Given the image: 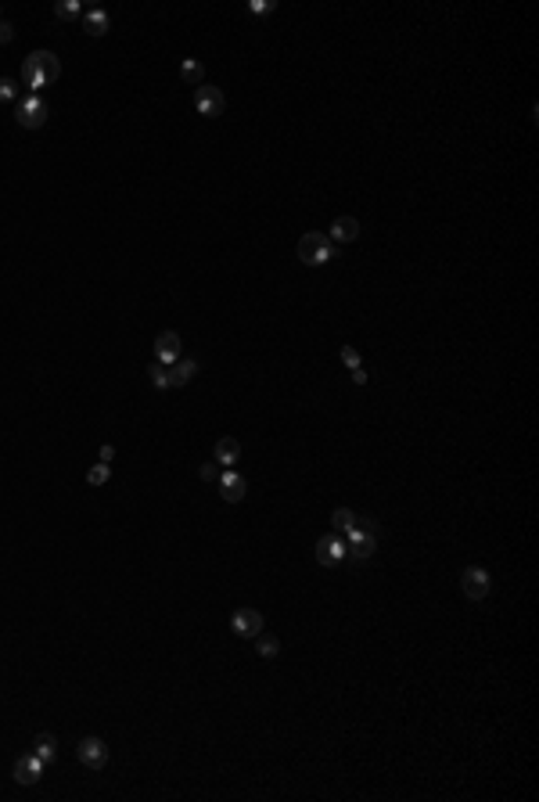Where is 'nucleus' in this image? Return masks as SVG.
Here are the masks:
<instances>
[{
  "mask_svg": "<svg viewBox=\"0 0 539 802\" xmlns=\"http://www.w3.org/2000/svg\"><path fill=\"white\" fill-rule=\"evenodd\" d=\"M58 76H61V61H58V54H51V51H33V54L22 61V83L29 87V94L51 87Z\"/></svg>",
  "mask_w": 539,
  "mask_h": 802,
  "instance_id": "obj_1",
  "label": "nucleus"
},
{
  "mask_svg": "<svg viewBox=\"0 0 539 802\" xmlns=\"http://www.w3.org/2000/svg\"><path fill=\"white\" fill-rule=\"evenodd\" d=\"M298 259H302L306 266H324V263L335 259V245H331L327 234L309 230V234L298 238Z\"/></svg>",
  "mask_w": 539,
  "mask_h": 802,
  "instance_id": "obj_2",
  "label": "nucleus"
},
{
  "mask_svg": "<svg viewBox=\"0 0 539 802\" xmlns=\"http://www.w3.org/2000/svg\"><path fill=\"white\" fill-rule=\"evenodd\" d=\"M47 101L40 98V94H29V98H22L19 105H14V119H19V127L22 130H40L43 122H47Z\"/></svg>",
  "mask_w": 539,
  "mask_h": 802,
  "instance_id": "obj_3",
  "label": "nucleus"
},
{
  "mask_svg": "<svg viewBox=\"0 0 539 802\" xmlns=\"http://www.w3.org/2000/svg\"><path fill=\"white\" fill-rule=\"evenodd\" d=\"M195 108H198V116H205V119H219V116H223V108H227L223 90L209 87V83L195 87Z\"/></svg>",
  "mask_w": 539,
  "mask_h": 802,
  "instance_id": "obj_4",
  "label": "nucleus"
},
{
  "mask_svg": "<svg viewBox=\"0 0 539 802\" xmlns=\"http://www.w3.org/2000/svg\"><path fill=\"white\" fill-rule=\"evenodd\" d=\"M461 590L468 601H485L489 590H493V579H489L485 569H478V565H471V569L461 572Z\"/></svg>",
  "mask_w": 539,
  "mask_h": 802,
  "instance_id": "obj_5",
  "label": "nucleus"
},
{
  "mask_svg": "<svg viewBox=\"0 0 539 802\" xmlns=\"http://www.w3.org/2000/svg\"><path fill=\"white\" fill-rule=\"evenodd\" d=\"M76 759L83 763L87 770H104V763H108V745L101 741V737H83V741L76 745Z\"/></svg>",
  "mask_w": 539,
  "mask_h": 802,
  "instance_id": "obj_6",
  "label": "nucleus"
},
{
  "mask_svg": "<svg viewBox=\"0 0 539 802\" xmlns=\"http://www.w3.org/2000/svg\"><path fill=\"white\" fill-rule=\"evenodd\" d=\"M230 626H234V633L237 637H245V640H256L259 633H263V616L256 608H237L234 616H230Z\"/></svg>",
  "mask_w": 539,
  "mask_h": 802,
  "instance_id": "obj_7",
  "label": "nucleus"
},
{
  "mask_svg": "<svg viewBox=\"0 0 539 802\" xmlns=\"http://www.w3.org/2000/svg\"><path fill=\"white\" fill-rule=\"evenodd\" d=\"M180 356H184V345H180V335H177V332H162V335L155 338V360H158L162 367H173Z\"/></svg>",
  "mask_w": 539,
  "mask_h": 802,
  "instance_id": "obj_8",
  "label": "nucleus"
},
{
  "mask_svg": "<svg viewBox=\"0 0 539 802\" xmlns=\"http://www.w3.org/2000/svg\"><path fill=\"white\" fill-rule=\"evenodd\" d=\"M316 561L335 569L338 561H345V540L342 537H320L316 540Z\"/></svg>",
  "mask_w": 539,
  "mask_h": 802,
  "instance_id": "obj_9",
  "label": "nucleus"
},
{
  "mask_svg": "<svg viewBox=\"0 0 539 802\" xmlns=\"http://www.w3.org/2000/svg\"><path fill=\"white\" fill-rule=\"evenodd\" d=\"M40 774H43V759L36 756V752H25V756L14 763V781L25 784V788H29V784H36Z\"/></svg>",
  "mask_w": 539,
  "mask_h": 802,
  "instance_id": "obj_10",
  "label": "nucleus"
},
{
  "mask_svg": "<svg viewBox=\"0 0 539 802\" xmlns=\"http://www.w3.org/2000/svg\"><path fill=\"white\" fill-rule=\"evenodd\" d=\"M245 490H248V482L237 475L234 468H227L223 475H219V497L227 500V504H237V500H245Z\"/></svg>",
  "mask_w": 539,
  "mask_h": 802,
  "instance_id": "obj_11",
  "label": "nucleus"
},
{
  "mask_svg": "<svg viewBox=\"0 0 539 802\" xmlns=\"http://www.w3.org/2000/svg\"><path fill=\"white\" fill-rule=\"evenodd\" d=\"M331 245H349V241H356L360 238V219L356 216H338L335 224H331Z\"/></svg>",
  "mask_w": 539,
  "mask_h": 802,
  "instance_id": "obj_12",
  "label": "nucleus"
},
{
  "mask_svg": "<svg viewBox=\"0 0 539 802\" xmlns=\"http://www.w3.org/2000/svg\"><path fill=\"white\" fill-rule=\"evenodd\" d=\"M212 461H216V464H223V468H234L237 461H241V443H237L234 435L216 439V446H212Z\"/></svg>",
  "mask_w": 539,
  "mask_h": 802,
  "instance_id": "obj_13",
  "label": "nucleus"
},
{
  "mask_svg": "<svg viewBox=\"0 0 539 802\" xmlns=\"http://www.w3.org/2000/svg\"><path fill=\"white\" fill-rule=\"evenodd\" d=\"M195 374H198V360H191V356H180L177 364L169 367V389L191 385V382H195Z\"/></svg>",
  "mask_w": 539,
  "mask_h": 802,
  "instance_id": "obj_14",
  "label": "nucleus"
},
{
  "mask_svg": "<svg viewBox=\"0 0 539 802\" xmlns=\"http://www.w3.org/2000/svg\"><path fill=\"white\" fill-rule=\"evenodd\" d=\"M108 11H101V8H90L87 14H83V33L87 36H104L108 33Z\"/></svg>",
  "mask_w": 539,
  "mask_h": 802,
  "instance_id": "obj_15",
  "label": "nucleus"
},
{
  "mask_svg": "<svg viewBox=\"0 0 539 802\" xmlns=\"http://www.w3.org/2000/svg\"><path fill=\"white\" fill-rule=\"evenodd\" d=\"M180 80H184L187 87H201V83H205V69H201V61L187 58L184 65H180Z\"/></svg>",
  "mask_w": 539,
  "mask_h": 802,
  "instance_id": "obj_16",
  "label": "nucleus"
},
{
  "mask_svg": "<svg viewBox=\"0 0 539 802\" xmlns=\"http://www.w3.org/2000/svg\"><path fill=\"white\" fill-rule=\"evenodd\" d=\"M33 752H36V756L43 759V766H47V763H54V759H58V741H54L51 734H40L36 741H33Z\"/></svg>",
  "mask_w": 539,
  "mask_h": 802,
  "instance_id": "obj_17",
  "label": "nucleus"
},
{
  "mask_svg": "<svg viewBox=\"0 0 539 802\" xmlns=\"http://www.w3.org/2000/svg\"><path fill=\"white\" fill-rule=\"evenodd\" d=\"M256 651H259V658L274 662V658L280 655V640H277V637H270V633H259V637H256Z\"/></svg>",
  "mask_w": 539,
  "mask_h": 802,
  "instance_id": "obj_18",
  "label": "nucleus"
},
{
  "mask_svg": "<svg viewBox=\"0 0 539 802\" xmlns=\"http://www.w3.org/2000/svg\"><path fill=\"white\" fill-rule=\"evenodd\" d=\"M331 525H335V529L342 532V537H345V532L356 525V511H349V508H335V511H331Z\"/></svg>",
  "mask_w": 539,
  "mask_h": 802,
  "instance_id": "obj_19",
  "label": "nucleus"
},
{
  "mask_svg": "<svg viewBox=\"0 0 539 802\" xmlns=\"http://www.w3.org/2000/svg\"><path fill=\"white\" fill-rule=\"evenodd\" d=\"M108 479H112V464H101V461H98V464L87 471V482H90V486H104Z\"/></svg>",
  "mask_w": 539,
  "mask_h": 802,
  "instance_id": "obj_20",
  "label": "nucleus"
},
{
  "mask_svg": "<svg viewBox=\"0 0 539 802\" xmlns=\"http://www.w3.org/2000/svg\"><path fill=\"white\" fill-rule=\"evenodd\" d=\"M148 378H151L155 389H169V367H162V364L155 360V364L148 367Z\"/></svg>",
  "mask_w": 539,
  "mask_h": 802,
  "instance_id": "obj_21",
  "label": "nucleus"
},
{
  "mask_svg": "<svg viewBox=\"0 0 539 802\" xmlns=\"http://www.w3.org/2000/svg\"><path fill=\"white\" fill-rule=\"evenodd\" d=\"M54 14H58L61 22L79 19V0H61V4H54Z\"/></svg>",
  "mask_w": 539,
  "mask_h": 802,
  "instance_id": "obj_22",
  "label": "nucleus"
},
{
  "mask_svg": "<svg viewBox=\"0 0 539 802\" xmlns=\"http://www.w3.org/2000/svg\"><path fill=\"white\" fill-rule=\"evenodd\" d=\"M14 94H19V83L0 76V101H14Z\"/></svg>",
  "mask_w": 539,
  "mask_h": 802,
  "instance_id": "obj_23",
  "label": "nucleus"
},
{
  "mask_svg": "<svg viewBox=\"0 0 539 802\" xmlns=\"http://www.w3.org/2000/svg\"><path fill=\"white\" fill-rule=\"evenodd\" d=\"M342 364H349V367H353V371L360 367V353L353 349V345H342Z\"/></svg>",
  "mask_w": 539,
  "mask_h": 802,
  "instance_id": "obj_24",
  "label": "nucleus"
},
{
  "mask_svg": "<svg viewBox=\"0 0 539 802\" xmlns=\"http://www.w3.org/2000/svg\"><path fill=\"white\" fill-rule=\"evenodd\" d=\"M198 475H201L205 482H219V468H216V464H201Z\"/></svg>",
  "mask_w": 539,
  "mask_h": 802,
  "instance_id": "obj_25",
  "label": "nucleus"
},
{
  "mask_svg": "<svg viewBox=\"0 0 539 802\" xmlns=\"http://www.w3.org/2000/svg\"><path fill=\"white\" fill-rule=\"evenodd\" d=\"M248 11H252V14H266V11H274V4H270V0H252Z\"/></svg>",
  "mask_w": 539,
  "mask_h": 802,
  "instance_id": "obj_26",
  "label": "nucleus"
},
{
  "mask_svg": "<svg viewBox=\"0 0 539 802\" xmlns=\"http://www.w3.org/2000/svg\"><path fill=\"white\" fill-rule=\"evenodd\" d=\"M14 40V25L11 22H0V43H11Z\"/></svg>",
  "mask_w": 539,
  "mask_h": 802,
  "instance_id": "obj_27",
  "label": "nucleus"
},
{
  "mask_svg": "<svg viewBox=\"0 0 539 802\" xmlns=\"http://www.w3.org/2000/svg\"><path fill=\"white\" fill-rule=\"evenodd\" d=\"M112 457H116V450L112 446H101V464H112Z\"/></svg>",
  "mask_w": 539,
  "mask_h": 802,
  "instance_id": "obj_28",
  "label": "nucleus"
},
{
  "mask_svg": "<svg viewBox=\"0 0 539 802\" xmlns=\"http://www.w3.org/2000/svg\"><path fill=\"white\" fill-rule=\"evenodd\" d=\"M353 382H356V385H367V371L356 367V371H353Z\"/></svg>",
  "mask_w": 539,
  "mask_h": 802,
  "instance_id": "obj_29",
  "label": "nucleus"
}]
</instances>
